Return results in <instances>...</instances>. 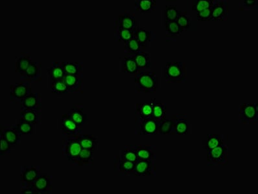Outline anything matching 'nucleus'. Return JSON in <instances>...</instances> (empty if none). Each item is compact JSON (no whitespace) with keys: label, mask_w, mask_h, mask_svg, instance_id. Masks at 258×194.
Returning a JSON list of instances; mask_svg holds the SVG:
<instances>
[{"label":"nucleus","mask_w":258,"mask_h":194,"mask_svg":"<svg viewBox=\"0 0 258 194\" xmlns=\"http://www.w3.org/2000/svg\"><path fill=\"white\" fill-rule=\"evenodd\" d=\"M161 86V80L157 72H140L134 77V91L136 93L155 94Z\"/></svg>","instance_id":"obj_1"},{"label":"nucleus","mask_w":258,"mask_h":194,"mask_svg":"<svg viewBox=\"0 0 258 194\" xmlns=\"http://www.w3.org/2000/svg\"><path fill=\"white\" fill-rule=\"evenodd\" d=\"M163 76L168 84H184L187 82V67L184 62L172 61L166 63Z\"/></svg>","instance_id":"obj_2"},{"label":"nucleus","mask_w":258,"mask_h":194,"mask_svg":"<svg viewBox=\"0 0 258 194\" xmlns=\"http://www.w3.org/2000/svg\"><path fill=\"white\" fill-rule=\"evenodd\" d=\"M229 145L224 143L207 151V165L226 166L229 165Z\"/></svg>","instance_id":"obj_3"},{"label":"nucleus","mask_w":258,"mask_h":194,"mask_svg":"<svg viewBox=\"0 0 258 194\" xmlns=\"http://www.w3.org/2000/svg\"><path fill=\"white\" fill-rule=\"evenodd\" d=\"M238 121L241 125H257L258 123V104L241 103L238 108Z\"/></svg>","instance_id":"obj_4"},{"label":"nucleus","mask_w":258,"mask_h":194,"mask_svg":"<svg viewBox=\"0 0 258 194\" xmlns=\"http://www.w3.org/2000/svg\"><path fill=\"white\" fill-rule=\"evenodd\" d=\"M58 129L63 137H78L83 133V127H80L71 118L68 113L62 115L58 122Z\"/></svg>","instance_id":"obj_5"},{"label":"nucleus","mask_w":258,"mask_h":194,"mask_svg":"<svg viewBox=\"0 0 258 194\" xmlns=\"http://www.w3.org/2000/svg\"><path fill=\"white\" fill-rule=\"evenodd\" d=\"M134 133L136 135H159V124L153 117L142 119L137 116L134 118Z\"/></svg>","instance_id":"obj_6"},{"label":"nucleus","mask_w":258,"mask_h":194,"mask_svg":"<svg viewBox=\"0 0 258 194\" xmlns=\"http://www.w3.org/2000/svg\"><path fill=\"white\" fill-rule=\"evenodd\" d=\"M82 149L78 137H63L62 153L66 159L70 163H73L78 158Z\"/></svg>","instance_id":"obj_7"},{"label":"nucleus","mask_w":258,"mask_h":194,"mask_svg":"<svg viewBox=\"0 0 258 194\" xmlns=\"http://www.w3.org/2000/svg\"><path fill=\"white\" fill-rule=\"evenodd\" d=\"M31 93H32L31 83L24 80L11 83L10 84V103L20 104L23 100Z\"/></svg>","instance_id":"obj_8"},{"label":"nucleus","mask_w":258,"mask_h":194,"mask_svg":"<svg viewBox=\"0 0 258 194\" xmlns=\"http://www.w3.org/2000/svg\"><path fill=\"white\" fill-rule=\"evenodd\" d=\"M114 25L134 32L141 26L134 10H123L118 14L115 18Z\"/></svg>","instance_id":"obj_9"},{"label":"nucleus","mask_w":258,"mask_h":194,"mask_svg":"<svg viewBox=\"0 0 258 194\" xmlns=\"http://www.w3.org/2000/svg\"><path fill=\"white\" fill-rule=\"evenodd\" d=\"M42 173V167L39 165H26L21 166V188L33 187L34 183Z\"/></svg>","instance_id":"obj_10"},{"label":"nucleus","mask_w":258,"mask_h":194,"mask_svg":"<svg viewBox=\"0 0 258 194\" xmlns=\"http://www.w3.org/2000/svg\"><path fill=\"white\" fill-rule=\"evenodd\" d=\"M172 122H173V129L172 135H189L192 133V125L187 115L185 114H175L171 115Z\"/></svg>","instance_id":"obj_11"},{"label":"nucleus","mask_w":258,"mask_h":194,"mask_svg":"<svg viewBox=\"0 0 258 194\" xmlns=\"http://www.w3.org/2000/svg\"><path fill=\"white\" fill-rule=\"evenodd\" d=\"M211 9L212 16L210 21L226 22L229 20V2L227 0H214Z\"/></svg>","instance_id":"obj_12"},{"label":"nucleus","mask_w":258,"mask_h":194,"mask_svg":"<svg viewBox=\"0 0 258 194\" xmlns=\"http://www.w3.org/2000/svg\"><path fill=\"white\" fill-rule=\"evenodd\" d=\"M157 174V164L153 160L138 159L133 173L134 177H156Z\"/></svg>","instance_id":"obj_13"},{"label":"nucleus","mask_w":258,"mask_h":194,"mask_svg":"<svg viewBox=\"0 0 258 194\" xmlns=\"http://www.w3.org/2000/svg\"><path fill=\"white\" fill-rule=\"evenodd\" d=\"M21 80L29 83L41 82L42 80V65L39 61H33L26 71L20 74Z\"/></svg>","instance_id":"obj_14"},{"label":"nucleus","mask_w":258,"mask_h":194,"mask_svg":"<svg viewBox=\"0 0 258 194\" xmlns=\"http://www.w3.org/2000/svg\"><path fill=\"white\" fill-rule=\"evenodd\" d=\"M135 165L136 163L123 158L119 153L114 157V172L119 176H133Z\"/></svg>","instance_id":"obj_15"},{"label":"nucleus","mask_w":258,"mask_h":194,"mask_svg":"<svg viewBox=\"0 0 258 194\" xmlns=\"http://www.w3.org/2000/svg\"><path fill=\"white\" fill-rule=\"evenodd\" d=\"M0 137L5 138L14 148L22 142V135L14 129L12 125L1 123L0 126Z\"/></svg>","instance_id":"obj_16"},{"label":"nucleus","mask_w":258,"mask_h":194,"mask_svg":"<svg viewBox=\"0 0 258 194\" xmlns=\"http://www.w3.org/2000/svg\"><path fill=\"white\" fill-rule=\"evenodd\" d=\"M37 194H50L53 191V177L47 173H42L33 184Z\"/></svg>","instance_id":"obj_17"},{"label":"nucleus","mask_w":258,"mask_h":194,"mask_svg":"<svg viewBox=\"0 0 258 194\" xmlns=\"http://www.w3.org/2000/svg\"><path fill=\"white\" fill-rule=\"evenodd\" d=\"M119 70L122 73L129 74L134 78L141 72L133 57L127 55L119 59Z\"/></svg>","instance_id":"obj_18"},{"label":"nucleus","mask_w":258,"mask_h":194,"mask_svg":"<svg viewBox=\"0 0 258 194\" xmlns=\"http://www.w3.org/2000/svg\"><path fill=\"white\" fill-rule=\"evenodd\" d=\"M71 118L80 125L84 127L88 123V115L85 112L84 105L82 103H74L67 112Z\"/></svg>","instance_id":"obj_19"},{"label":"nucleus","mask_w":258,"mask_h":194,"mask_svg":"<svg viewBox=\"0 0 258 194\" xmlns=\"http://www.w3.org/2000/svg\"><path fill=\"white\" fill-rule=\"evenodd\" d=\"M224 143H229V136L225 134L209 133L205 139L202 140V148L208 151Z\"/></svg>","instance_id":"obj_20"},{"label":"nucleus","mask_w":258,"mask_h":194,"mask_svg":"<svg viewBox=\"0 0 258 194\" xmlns=\"http://www.w3.org/2000/svg\"><path fill=\"white\" fill-rule=\"evenodd\" d=\"M42 94L39 92L30 93L20 103L22 110L42 111Z\"/></svg>","instance_id":"obj_21"},{"label":"nucleus","mask_w":258,"mask_h":194,"mask_svg":"<svg viewBox=\"0 0 258 194\" xmlns=\"http://www.w3.org/2000/svg\"><path fill=\"white\" fill-rule=\"evenodd\" d=\"M70 93L83 94L84 93V79L83 76L66 74L64 78Z\"/></svg>","instance_id":"obj_22"},{"label":"nucleus","mask_w":258,"mask_h":194,"mask_svg":"<svg viewBox=\"0 0 258 194\" xmlns=\"http://www.w3.org/2000/svg\"><path fill=\"white\" fill-rule=\"evenodd\" d=\"M31 53L29 51H22L15 59L13 69L16 73L22 74L27 69L32 63Z\"/></svg>","instance_id":"obj_23"},{"label":"nucleus","mask_w":258,"mask_h":194,"mask_svg":"<svg viewBox=\"0 0 258 194\" xmlns=\"http://www.w3.org/2000/svg\"><path fill=\"white\" fill-rule=\"evenodd\" d=\"M134 38L145 48H148L156 39V34L151 30L140 26L134 31Z\"/></svg>","instance_id":"obj_24"},{"label":"nucleus","mask_w":258,"mask_h":194,"mask_svg":"<svg viewBox=\"0 0 258 194\" xmlns=\"http://www.w3.org/2000/svg\"><path fill=\"white\" fill-rule=\"evenodd\" d=\"M48 81L64 80L66 74L62 61H53L52 65L47 68Z\"/></svg>","instance_id":"obj_25"},{"label":"nucleus","mask_w":258,"mask_h":194,"mask_svg":"<svg viewBox=\"0 0 258 194\" xmlns=\"http://www.w3.org/2000/svg\"><path fill=\"white\" fill-rule=\"evenodd\" d=\"M136 150L138 159L157 160V146L155 144H136Z\"/></svg>","instance_id":"obj_26"},{"label":"nucleus","mask_w":258,"mask_h":194,"mask_svg":"<svg viewBox=\"0 0 258 194\" xmlns=\"http://www.w3.org/2000/svg\"><path fill=\"white\" fill-rule=\"evenodd\" d=\"M83 149L96 151L99 148V136L95 134L82 133L78 136Z\"/></svg>","instance_id":"obj_27"},{"label":"nucleus","mask_w":258,"mask_h":194,"mask_svg":"<svg viewBox=\"0 0 258 194\" xmlns=\"http://www.w3.org/2000/svg\"><path fill=\"white\" fill-rule=\"evenodd\" d=\"M151 101L153 105V118L159 124L167 117V104L155 98H153Z\"/></svg>","instance_id":"obj_28"},{"label":"nucleus","mask_w":258,"mask_h":194,"mask_svg":"<svg viewBox=\"0 0 258 194\" xmlns=\"http://www.w3.org/2000/svg\"><path fill=\"white\" fill-rule=\"evenodd\" d=\"M157 1L156 0H136L134 1V10L139 12L141 16L152 13L157 8Z\"/></svg>","instance_id":"obj_29"},{"label":"nucleus","mask_w":258,"mask_h":194,"mask_svg":"<svg viewBox=\"0 0 258 194\" xmlns=\"http://www.w3.org/2000/svg\"><path fill=\"white\" fill-rule=\"evenodd\" d=\"M135 116L142 119L153 117V105L151 101H140L134 106Z\"/></svg>","instance_id":"obj_30"},{"label":"nucleus","mask_w":258,"mask_h":194,"mask_svg":"<svg viewBox=\"0 0 258 194\" xmlns=\"http://www.w3.org/2000/svg\"><path fill=\"white\" fill-rule=\"evenodd\" d=\"M131 56L133 57L141 72L148 71L152 67L151 53L148 51H141Z\"/></svg>","instance_id":"obj_31"},{"label":"nucleus","mask_w":258,"mask_h":194,"mask_svg":"<svg viewBox=\"0 0 258 194\" xmlns=\"http://www.w3.org/2000/svg\"><path fill=\"white\" fill-rule=\"evenodd\" d=\"M166 41L176 42L183 33L182 29L176 21L166 23L165 25Z\"/></svg>","instance_id":"obj_32"},{"label":"nucleus","mask_w":258,"mask_h":194,"mask_svg":"<svg viewBox=\"0 0 258 194\" xmlns=\"http://www.w3.org/2000/svg\"><path fill=\"white\" fill-rule=\"evenodd\" d=\"M93 159L94 151L83 148L80 155L72 165L76 166H91L93 165Z\"/></svg>","instance_id":"obj_33"},{"label":"nucleus","mask_w":258,"mask_h":194,"mask_svg":"<svg viewBox=\"0 0 258 194\" xmlns=\"http://www.w3.org/2000/svg\"><path fill=\"white\" fill-rule=\"evenodd\" d=\"M66 73L76 76H84V65L82 62L62 61Z\"/></svg>","instance_id":"obj_34"},{"label":"nucleus","mask_w":258,"mask_h":194,"mask_svg":"<svg viewBox=\"0 0 258 194\" xmlns=\"http://www.w3.org/2000/svg\"><path fill=\"white\" fill-rule=\"evenodd\" d=\"M19 119L36 125H41L42 111L22 110Z\"/></svg>","instance_id":"obj_35"},{"label":"nucleus","mask_w":258,"mask_h":194,"mask_svg":"<svg viewBox=\"0 0 258 194\" xmlns=\"http://www.w3.org/2000/svg\"><path fill=\"white\" fill-rule=\"evenodd\" d=\"M21 135H33L37 133V126L18 119L12 125Z\"/></svg>","instance_id":"obj_36"},{"label":"nucleus","mask_w":258,"mask_h":194,"mask_svg":"<svg viewBox=\"0 0 258 194\" xmlns=\"http://www.w3.org/2000/svg\"><path fill=\"white\" fill-rule=\"evenodd\" d=\"M176 22L182 29V31H188L193 27V20L186 10H179Z\"/></svg>","instance_id":"obj_37"},{"label":"nucleus","mask_w":258,"mask_h":194,"mask_svg":"<svg viewBox=\"0 0 258 194\" xmlns=\"http://www.w3.org/2000/svg\"><path fill=\"white\" fill-rule=\"evenodd\" d=\"M178 8L176 5H167L162 14V25L165 26L166 23L176 20L178 14Z\"/></svg>","instance_id":"obj_38"},{"label":"nucleus","mask_w":258,"mask_h":194,"mask_svg":"<svg viewBox=\"0 0 258 194\" xmlns=\"http://www.w3.org/2000/svg\"><path fill=\"white\" fill-rule=\"evenodd\" d=\"M134 38V32L114 25V38L117 42L127 43Z\"/></svg>","instance_id":"obj_39"},{"label":"nucleus","mask_w":258,"mask_h":194,"mask_svg":"<svg viewBox=\"0 0 258 194\" xmlns=\"http://www.w3.org/2000/svg\"><path fill=\"white\" fill-rule=\"evenodd\" d=\"M47 84L48 88L54 95H62L70 93L64 80L48 81Z\"/></svg>","instance_id":"obj_40"},{"label":"nucleus","mask_w":258,"mask_h":194,"mask_svg":"<svg viewBox=\"0 0 258 194\" xmlns=\"http://www.w3.org/2000/svg\"><path fill=\"white\" fill-rule=\"evenodd\" d=\"M119 154L127 161L133 162V163H136V162L138 161L135 144H125L124 147L119 150Z\"/></svg>","instance_id":"obj_41"},{"label":"nucleus","mask_w":258,"mask_h":194,"mask_svg":"<svg viewBox=\"0 0 258 194\" xmlns=\"http://www.w3.org/2000/svg\"><path fill=\"white\" fill-rule=\"evenodd\" d=\"M146 48L143 46L142 44L136 39L133 38L129 42L125 44L124 53L127 55H133L141 52V51H146Z\"/></svg>","instance_id":"obj_42"},{"label":"nucleus","mask_w":258,"mask_h":194,"mask_svg":"<svg viewBox=\"0 0 258 194\" xmlns=\"http://www.w3.org/2000/svg\"><path fill=\"white\" fill-rule=\"evenodd\" d=\"M173 129V122H172L170 114H168L166 118L159 124V135H172Z\"/></svg>","instance_id":"obj_43"},{"label":"nucleus","mask_w":258,"mask_h":194,"mask_svg":"<svg viewBox=\"0 0 258 194\" xmlns=\"http://www.w3.org/2000/svg\"><path fill=\"white\" fill-rule=\"evenodd\" d=\"M214 0H193L192 1L191 9L196 12L208 9L212 7Z\"/></svg>","instance_id":"obj_44"},{"label":"nucleus","mask_w":258,"mask_h":194,"mask_svg":"<svg viewBox=\"0 0 258 194\" xmlns=\"http://www.w3.org/2000/svg\"><path fill=\"white\" fill-rule=\"evenodd\" d=\"M238 8L240 11H253L258 10V1H249V0H240L238 2Z\"/></svg>","instance_id":"obj_45"},{"label":"nucleus","mask_w":258,"mask_h":194,"mask_svg":"<svg viewBox=\"0 0 258 194\" xmlns=\"http://www.w3.org/2000/svg\"><path fill=\"white\" fill-rule=\"evenodd\" d=\"M0 141H1V149H0V155L4 156V155L10 154L15 148L7 141L5 138L3 137H0Z\"/></svg>","instance_id":"obj_46"},{"label":"nucleus","mask_w":258,"mask_h":194,"mask_svg":"<svg viewBox=\"0 0 258 194\" xmlns=\"http://www.w3.org/2000/svg\"><path fill=\"white\" fill-rule=\"evenodd\" d=\"M211 16H212V9H211V8L197 12V20L199 21V22L210 21Z\"/></svg>","instance_id":"obj_47"},{"label":"nucleus","mask_w":258,"mask_h":194,"mask_svg":"<svg viewBox=\"0 0 258 194\" xmlns=\"http://www.w3.org/2000/svg\"><path fill=\"white\" fill-rule=\"evenodd\" d=\"M20 193L22 194H37L36 193L35 189H34L33 187H23L21 188Z\"/></svg>","instance_id":"obj_48"}]
</instances>
